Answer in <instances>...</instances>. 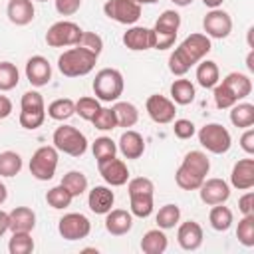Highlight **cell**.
I'll return each mask as SVG.
<instances>
[{"label":"cell","instance_id":"cell-1","mask_svg":"<svg viewBox=\"0 0 254 254\" xmlns=\"http://www.w3.org/2000/svg\"><path fill=\"white\" fill-rule=\"evenodd\" d=\"M212 50L210 38L206 34H190L187 36L179 48L169 56V69L173 75H185L194 64H198Z\"/></svg>","mask_w":254,"mask_h":254},{"label":"cell","instance_id":"cell-2","mask_svg":"<svg viewBox=\"0 0 254 254\" xmlns=\"http://www.w3.org/2000/svg\"><path fill=\"white\" fill-rule=\"evenodd\" d=\"M210 171V161L202 151H189L175 173V183L183 190H198Z\"/></svg>","mask_w":254,"mask_h":254},{"label":"cell","instance_id":"cell-3","mask_svg":"<svg viewBox=\"0 0 254 254\" xmlns=\"http://www.w3.org/2000/svg\"><path fill=\"white\" fill-rule=\"evenodd\" d=\"M95 62H97V54L81 46H73L58 58V69L65 77H79V75H87L95 67Z\"/></svg>","mask_w":254,"mask_h":254},{"label":"cell","instance_id":"cell-4","mask_svg":"<svg viewBox=\"0 0 254 254\" xmlns=\"http://www.w3.org/2000/svg\"><path fill=\"white\" fill-rule=\"evenodd\" d=\"M123 75L115 67H103L95 73L93 79V93L99 101H117L123 93Z\"/></svg>","mask_w":254,"mask_h":254},{"label":"cell","instance_id":"cell-5","mask_svg":"<svg viewBox=\"0 0 254 254\" xmlns=\"http://www.w3.org/2000/svg\"><path fill=\"white\" fill-rule=\"evenodd\" d=\"M179 28H181V14L175 10H165L153 26V48L169 50L177 40Z\"/></svg>","mask_w":254,"mask_h":254},{"label":"cell","instance_id":"cell-6","mask_svg":"<svg viewBox=\"0 0 254 254\" xmlns=\"http://www.w3.org/2000/svg\"><path fill=\"white\" fill-rule=\"evenodd\" d=\"M52 141H54V147L58 151H62V153H65L69 157H81L87 151V139H85V135L79 129L71 127V125L58 127L54 131Z\"/></svg>","mask_w":254,"mask_h":254},{"label":"cell","instance_id":"cell-7","mask_svg":"<svg viewBox=\"0 0 254 254\" xmlns=\"http://www.w3.org/2000/svg\"><path fill=\"white\" fill-rule=\"evenodd\" d=\"M58 149L54 145H44L34 151L30 159V173L38 181H52L58 169Z\"/></svg>","mask_w":254,"mask_h":254},{"label":"cell","instance_id":"cell-8","mask_svg":"<svg viewBox=\"0 0 254 254\" xmlns=\"http://www.w3.org/2000/svg\"><path fill=\"white\" fill-rule=\"evenodd\" d=\"M198 143L214 155H222L230 149L232 145V137L228 133V129L220 123H206L204 127H200L198 131Z\"/></svg>","mask_w":254,"mask_h":254},{"label":"cell","instance_id":"cell-9","mask_svg":"<svg viewBox=\"0 0 254 254\" xmlns=\"http://www.w3.org/2000/svg\"><path fill=\"white\" fill-rule=\"evenodd\" d=\"M83 30L69 20H60L52 24L46 32V44L50 48H65V46H77Z\"/></svg>","mask_w":254,"mask_h":254},{"label":"cell","instance_id":"cell-10","mask_svg":"<svg viewBox=\"0 0 254 254\" xmlns=\"http://www.w3.org/2000/svg\"><path fill=\"white\" fill-rule=\"evenodd\" d=\"M58 232L65 240H81L91 232V222L81 212H67L58 222Z\"/></svg>","mask_w":254,"mask_h":254},{"label":"cell","instance_id":"cell-11","mask_svg":"<svg viewBox=\"0 0 254 254\" xmlns=\"http://www.w3.org/2000/svg\"><path fill=\"white\" fill-rule=\"evenodd\" d=\"M103 12L109 20H115L119 24H135L141 18V6L133 0H107L103 4Z\"/></svg>","mask_w":254,"mask_h":254},{"label":"cell","instance_id":"cell-12","mask_svg":"<svg viewBox=\"0 0 254 254\" xmlns=\"http://www.w3.org/2000/svg\"><path fill=\"white\" fill-rule=\"evenodd\" d=\"M202 28L206 32L208 38H228L232 32V18L228 12L220 10V8H212L204 18H202Z\"/></svg>","mask_w":254,"mask_h":254},{"label":"cell","instance_id":"cell-13","mask_svg":"<svg viewBox=\"0 0 254 254\" xmlns=\"http://www.w3.org/2000/svg\"><path fill=\"white\" fill-rule=\"evenodd\" d=\"M145 109L149 113V117L159 123V125H167L171 121H175V113H177V107L173 103V99H167L165 95H159V93H153L147 97V103H145Z\"/></svg>","mask_w":254,"mask_h":254},{"label":"cell","instance_id":"cell-14","mask_svg":"<svg viewBox=\"0 0 254 254\" xmlns=\"http://www.w3.org/2000/svg\"><path fill=\"white\" fill-rule=\"evenodd\" d=\"M200 200L208 206L212 204H222L230 196V187L224 179H204L202 185L198 187Z\"/></svg>","mask_w":254,"mask_h":254},{"label":"cell","instance_id":"cell-15","mask_svg":"<svg viewBox=\"0 0 254 254\" xmlns=\"http://www.w3.org/2000/svg\"><path fill=\"white\" fill-rule=\"evenodd\" d=\"M97 169H99V175L103 177V181L111 187H121L129 181V169L117 157H111V159L97 163Z\"/></svg>","mask_w":254,"mask_h":254},{"label":"cell","instance_id":"cell-16","mask_svg":"<svg viewBox=\"0 0 254 254\" xmlns=\"http://www.w3.org/2000/svg\"><path fill=\"white\" fill-rule=\"evenodd\" d=\"M26 77L34 87H44L52 79V65L44 56H32L26 62Z\"/></svg>","mask_w":254,"mask_h":254},{"label":"cell","instance_id":"cell-17","mask_svg":"<svg viewBox=\"0 0 254 254\" xmlns=\"http://www.w3.org/2000/svg\"><path fill=\"white\" fill-rule=\"evenodd\" d=\"M133 228V214L125 208H111L105 214V230L113 236H123Z\"/></svg>","mask_w":254,"mask_h":254},{"label":"cell","instance_id":"cell-18","mask_svg":"<svg viewBox=\"0 0 254 254\" xmlns=\"http://www.w3.org/2000/svg\"><path fill=\"white\" fill-rule=\"evenodd\" d=\"M177 242L183 250H198L202 244V228L196 220H187L177 230Z\"/></svg>","mask_w":254,"mask_h":254},{"label":"cell","instance_id":"cell-19","mask_svg":"<svg viewBox=\"0 0 254 254\" xmlns=\"http://www.w3.org/2000/svg\"><path fill=\"white\" fill-rule=\"evenodd\" d=\"M230 183L238 190H248L254 187V159H240L234 163L230 173Z\"/></svg>","mask_w":254,"mask_h":254},{"label":"cell","instance_id":"cell-20","mask_svg":"<svg viewBox=\"0 0 254 254\" xmlns=\"http://www.w3.org/2000/svg\"><path fill=\"white\" fill-rule=\"evenodd\" d=\"M117 149L121 151V155L125 159H139L145 153V139L141 133L127 129L125 133H121V137L117 141Z\"/></svg>","mask_w":254,"mask_h":254},{"label":"cell","instance_id":"cell-21","mask_svg":"<svg viewBox=\"0 0 254 254\" xmlns=\"http://www.w3.org/2000/svg\"><path fill=\"white\" fill-rule=\"evenodd\" d=\"M123 44L133 52H143L153 48V30L143 26H131L123 34Z\"/></svg>","mask_w":254,"mask_h":254},{"label":"cell","instance_id":"cell-22","mask_svg":"<svg viewBox=\"0 0 254 254\" xmlns=\"http://www.w3.org/2000/svg\"><path fill=\"white\" fill-rule=\"evenodd\" d=\"M113 202H115V194H113V190L109 187L99 185V187H93L89 190L87 206H89L91 212H95V214H107L111 210Z\"/></svg>","mask_w":254,"mask_h":254},{"label":"cell","instance_id":"cell-23","mask_svg":"<svg viewBox=\"0 0 254 254\" xmlns=\"http://www.w3.org/2000/svg\"><path fill=\"white\" fill-rule=\"evenodd\" d=\"M8 230L12 232H32L36 226V212L28 206H16L8 212Z\"/></svg>","mask_w":254,"mask_h":254},{"label":"cell","instance_id":"cell-24","mask_svg":"<svg viewBox=\"0 0 254 254\" xmlns=\"http://www.w3.org/2000/svg\"><path fill=\"white\" fill-rule=\"evenodd\" d=\"M6 14H8V20L16 26H26L34 20V4L32 0H10L8 2V8H6Z\"/></svg>","mask_w":254,"mask_h":254},{"label":"cell","instance_id":"cell-25","mask_svg":"<svg viewBox=\"0 0 254 254\" xmlns=\"http://www.w3.org/2000/svg\"><path fill=\"white\" fill-rule=\"evenodd\" d=\"M169 246V240H167V234L163 232V228H153V230H147L141 238V250L145 254H163Z\"/></svg>","mask_w":254,"mask_h":254},{"label":"cell","instance_id":"cell-26","mask_svg":"<svg viewBox=\"0 0 254 254\" xmlns=\"http://www.w3.org/2000/svg\"><path fill=\"white\" fill-rule=\"evenodd\" d=\"M222 83L234 93V97H236L238 101L244 99V97H248L250 91H252V79H250L246 73H240V71L228 73V75L222 79Z\"/></svg>","mask_w":254,"mask_h":254},{"label":"cell","instance_id":"cell-27","mask_svg":"<svg viewBox=\"0 0 254 254\" xmlns=\"http://www.w3.org/2000/svg\"><path fill=\"white\" fill-rule=\"evenodd\" d=\"M220 79V71L216 62L212 60H200V64L196 65V81L200 87L204 89H212Z\"/></svg>","mask_w":254,"mask_h":254},{"label":"cell","instance_id":"cell-28","mask_svg":"<svg viewBox=\"0 0 254 254\" xmlns=\"http://www.w3.org/2000/svg\"><path fill=\"white\" fill-rule=\"evenodd\" d=\"M194 95H196V91H194V85L190 83V79L181 77V79H175L171 83L173 103H177V105H189V103L194 101Z\"/></svg>","mask_w":254,"mask_h":254},{"label":"cell","instance_id":"cell-29","mask_svg":"<svg viewBox=\"0 0 254 254\" xmlns=\"http://www.w3.org/2000/svg\"><path fill=\"white\" fill-rule=\"evenodd\" d=\"M113 113H115V119H117V127H133L137 121H139V109L131 103V101H117L113 107Z\"/></svg>","mask_w":254,"mask_h":254},{"label":"cell","instance_id":"cell-30","mask_svg":"<svg viewBox=\"0 0 254 254\" xmlns=\"http://www.w3.org/2000/svg\"><path fill=\"white\" fill-rule=\"evenodd\" d=\"M208 222H210V226H212L214 230L226 232V230L232 226V222H234L232 210H230L228 206H224V202H222V204H212V208H210V212H208Z\"/></svg>","mask_w":254,"mask_h":254},{"label":"cell","instance_id":"cell-31","mask_svg":"<svg viewBox=\"0 0 254 254\" xmlns=\"http://www.w3.org/2000/svg\"><path fill=\"white\" fill-rule=\"evenodd\" d=\"M230 121L234 127H240V129H246V127H252L254 125V105L252 103H234L230 107Z\"/></svg>","mask_w":254,"mask_h":254},{"label":"cell","instance_id":"cell-32","mask_svg":"<svg viewBox=\"0 0 254 254\" xmlns=\"http://www.w3.org/2000/svg\"><path fill=\"white\" fill-rule=\"evenodd\" d=\"M131 214L139 218H147L153 212V192H135L129 194Z\"/></svg>","mask_w":254,"mask_h":254},{"label":"cell","instance_id":"cell-33","mask_svg":"<svg viewBox=\"0 0 254 254\" xmlns=\"http://www.w3.org/2000/svg\"><path fill=\"white\" fill-rule=\"evenodd\" d=\"M75 113V101H71L69 97H62L56 99L48 105V115L56 121H65Z\"/></svg>","mask_w":254,"mask_h":254},{"label":"cell","instance_id":"cell-34","mask_svg":"<svg viewBox=\"0 0 254 254\" xmlns=\"http://www.w3.org/2000/svg\"><path fill=\"white\" fill-rule=\"evenodd\" d=\"M71 200H73L71 192H69L62 183H60L58 187H52V189L46 192V202H48L52 208H56V210L67 208V206L71 204Z\"/></svg>","mask_w":254,"mask_h":254},{"label":"cell","instance_id":"cell-35","mask_svg":"<svg viewBox=\"0 0 254 254\" xmlns=\"http://www.w3.org/2000/svg\"><path fill=\"white\" fill-rule=\"evenodd\" d=\"M62 185L71 192V196H81L85 190H87V177L81 173V171H69L64 175L62 179Z\"/></svg>","mask_w":254,"mask_h":254},{"label":"cell","instance_id":"cell-36","mask_svg":"<svg viewBox=\"0 0 254 254\" xmlns=\"http://www.w3.org/2000/svg\"><path fill=\"white\" fill-rule=\"evenodd\" d=\"M22 171V157L16 151L0 153V177H16Z\"/></svg>","mask_w":254,"mask_h":254},{"label":"cell","instance_id":"cell-37","mask_svg":"<svg viewBox=\"0 0 254 254\" xmlns=\"http://www.w3.org/2000/svg\"><path fill=\"white\" fill-rule=\"evenodd\" d=\"M91 151H93V157L97 163L105 161V159H111L115 157L117 153V143L111 139V137H97L91 145Z\"/></svg>","mask_w":254,"mask_h":254},{"label":"cell","instance_id":"cell-38","mask_svg":"<svg viewBox=\"0 0 254 254\" xmlns=\"http://www.w3.org/2000/svg\"><path fill=\"white\" fill-rule=\"evenodd\" d=\"M34 250V238L30 232H12V238L8 242L10 254H30Z\"/></svg>","mask_w":254,"mask_h":254},{"label":"cell","instance_id":"cell-39","mask_svg":"<svg viewBox=\"0 0 254 254\" xmlns=\"http://www.w3.org/2000/svg\"><path fill=\"white\" fill-rule=\"evenodd\" d=\"M20 71L12 62H0V91H10L18 85Z\"/></svg>","mask_w":254,"mask_h":254},{"label":"cell","instance_id":"cell-40","mask_svg":"<svg viewBox=\"0 0 254 254\" xmlns=\"http://www.w3.org/2000/svg\"><path fill=\"white\" fill-rule=\"evenodd\" d=\"M179 218H181V208L177 204H165L159 208L157 212V224L159 228L163 230H169V228H175L179 224Z\"/></svg>","mask_w":254,"mask_h":254},{"label":"cell","instance_id":"cell-41","mask_svg":"<svg viewBox=\"0 0 254 254\" xmlns=\"http://www.w3.org/2000/svg\"><path fill=\"white\" fill-rule=\"evenodd\" d=\"M236 238L242 246H254V214H244L236 228Z\"/></svg>","mask_w":254,"mask_h":254},{"label":"cell","instance_id":"cell-42","mask_svg":"<svg viewBox=\"0 0 254 254\" xmlns=\"http://www.w3.org/2000/svg\"><path fill=\"white\" fill-rule=\"evenodd\" d=\"M99 109H101V105H99V99H97V97L85 95V97H79V99L75 101V113H77L81 119H85V121H91V119L97 115Z\"/></svg>","mask_w":254,"mask_h":254},{"label":"cell","instance_id":"cell-43","mask_svg":"<svg viewBox=\"0 0 254 254\" xmlns=\"http://www.w3.org/2000/svg\"><path fill=\"white\" fill-rule=\"evenodd\" d=\"M46 119V109H22L20 111V125L24 129H38Z\"/></svg>","mask_w":254,"mask_h":254},{"label":"cell","instance_id":"cell-44","mask_svg":"<svg viewBox=\"0 0 254 254\" xmlns=\"http://www.w3.org/2000/svg\"><path fill=\"white\" fill-rule=\"evenodd\" d=\"M212 89H214V93H212L214 105H216L218 109H230L234 103H238V99L234 97V93H232L224 83H216Z\"/></svg>","mask_w":254,"mask_h":254},{"label":"cell","instance_id":"cell-45","mask_svg":"<svg viewBox=\"0 0 254 254\" xmlns=\"http://www.w3.org/2000/svg\"><path fill=\"white\" fill-rule=\"evenodd\" d=\"M91 123L99 131H109V129H115L117 127V119H115V113H113L111 107H101L97 111V115L91 119Z\"/></svg>","mask_w":254,"mask_h":254},{"label":"cell","instance_id":"cell-46","mask_svg":"<svg viewBox=\"0 0 254 254\" xmlns=\"http://www.w3.org/2000/svg\"><path fill=\"white\" fill-rule=\"evenodd\" d=\"M77 46H81V48H85V50H89V52H93V54L99 56L101 50H103V40L95 32H83L81 38H79V42H77Z\"/></svg>","mask_w":254,"mask_h":254},{"label":"cell","instance_id":"cell-47","mask_svg":"<svg viewBox=\"0 0 254 254\" xmlns=\"http://www.w3.org/2000/svg\"><path fill=\"white\" fill-rule=\"evenodd\" d=\"M20 107H22V109H46L44 97H42V93H38V91H26V93L22 95Z\"/></svg>","mask_w":254,"mask_h":254},{"label":"cell","instance_id":"cell-48","mask_svg":"<svg viewBox=\"0 0 254 254\" xmlns=\"http://www.w3.org/2000/svg\"><path fill=\"white\" fill-rule=\"evenodd\" d=\"M173 131H175V137H179V139H190L196 133L194 123L189 121V119H177Z\"/></svg>","mask_w":254,"mask_h":254},{"label":"cell","instance_id":"cell-49","mask_svg":"<svg viewBox=\"0 0 254 254\" xmlns=\"http://www.w3.org/2000/svg\"><path fill=\"white\" fill-rule=\"evenodd\" d=\"M81 8V0H56V10L60 16H73Z\"/></svg>","mask_w":254,"mask_h":254},{"label":"cell","instance_id":"cell-50","mask_svg":"<svg viewBox=\"0 0 254 254\" xmlns=\"http://www.w3.org/2000/svg\"><path fill=\"white\" fill-rule=\"evenodd\" d=\"M238 210L242 214H254V192L248 190L244 196L238 198Z\"/></svg>","mask_w":254,"mask_h":254},{"label":"cell","instance_id":"cell-51","mask_svg":"<svg viewBox=\"0 0 254 254\" xmlns=\"http://www.w3.org/2000/svg\"><path fill=\"white\" fill-rule=\"evenodd\" d=\"M240 147L242 151H246L248 155H254V129L246 127V131L240 137Z\"/></svg>","mask_w":254,"mask_h":254},{"label":"cell","instance_id":"cell-52","mask_svg":"<svg viewBox=\"0 0 254 254\" xmlns=\"http://www.w3.org/2000/svg\"><path fill=\"white\" fill-rule=\"evenodd\" d=\"M12 113V101L6 95H0V119L8 117Z\"/></svg>","mask_w":254,"mask_h":254},{"label":"cell","instance_id":"cell-53","mask_svg":"<svg viewBox=\"0 0 254 254\" xmlns=\"http://www.w3.org/2000/svg\"><path fill=\"white\" fill-rule=\"evenodd\" d=\"M8 212H4V210H0V238L6 234V230H8Z\"/></svg>","mask_w":254,"mask_h":254},{"label":"cell","instance_id":"cell-54","mask_svg":"<svg viewBox=\"0 0 254 254\" xmlns=\"http://www.w3.org/2000/svg\"><path fill=\"white\" fill-rule=\"evenodd\" d=\"M6 198H8V189L4 183H0V206L6 202Z\"/></svg>","mask_w":254,"mask_h":254},{"label":"cell","instance_id":"cell-55","mask_svg":"<svg viewBox=\"0 0 254 254\" xmlns=\"http://www.w3.org/2000/svg\"><path fill=\"white\" fill-rule=\"evenodd\" d=\"M222 2H224V0H202V4H204V6H208L210 10H212V8H218Z\"/></svg>","mask_w":254,"mask_h":254},{"label":"cell","instance_id":"cell-56","mask_svg":"<svg viewBox=\"0 0 254 254\" xmlns=\"http://www.w3.org/2000/svg\"><path fill=\"white\" fill-rule=\"evenodd\" d=\"M246 65H248L250 71H254V54H252V52H250L248 58H246Z\"/></svg>","mask_w":254,"mask_h":254},{"label":"cell","instance_id":"cell-57","mask_svg":"<svg viewBox=\"0 0 254 254\" xmlns=\"http://www.w3.org/2000/svg\"><path fill=\"white\" fill-rule=\"evenodd\" d=\"M173 4H177V6H189L192 0H171Z\"/></svg>","mask_w":254,"mask_h":254},{"label":"cell","instance_id":"cell-58","mask_svg":"<svg viewBox=\"0 0 254 254\" xmlns=\"http://www.w3.org/2000/svg\"><path fill=\"white\" fill-rule=\"evenodd\" d=\"M133 2H137L139 6H143V4H155L157 0H133Z\"/></svg>","mask_w":254,"mask_h":254},{"label":"cell","instance_id":"cell-59","mask_svg":"<svg viewBox=\"0 0 254 254\" xmlns=\"http://www.w3.org/2000/svg\"><path fill=\"white\" fill-rule=\"evenodd\" d=\"M36 2H48V0H36Z\"/></svg>","mask_w":254,"mask_h":254}]
</instances>
